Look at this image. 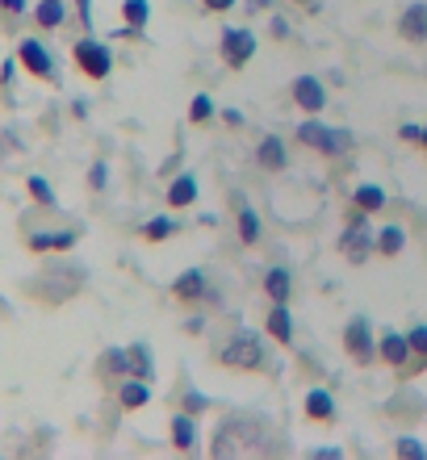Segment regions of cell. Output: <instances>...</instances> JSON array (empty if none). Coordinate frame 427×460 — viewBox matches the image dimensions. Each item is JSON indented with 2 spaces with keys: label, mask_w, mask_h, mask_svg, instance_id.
I'll return each mask as SVG.
<instances>
[{
  "label": "cell",
  "mask_w": 427,
  "mask_h": 460,
  "mask_svg": "<svg viewBox=\"0 0 427 460\" xmlns=\"http://www.w3.org/2000/svg\"><path fill=\"white\" fill-rule=\"evenodd\" d=\"M343 348H348V356H352L356 364H369L373 356H378V343H373V327H369V318L356 314L348 327H343Z\"/></svg>",
  "instance_id": "cell-7"
},
{
  "label": "cell",
  "mask_w": 427,
  "mask_h": 460,
  "mask_svg": "<svg viewBox=\"0 0 427 460\" xmlns=\"http://www.w3.org/2000/svg\"><path fill=\"white\" fill-rule=\"evenodd\" d=\"M239 239H244L247 247H256V243H260V218H256V209L239 206Z\"/></svg>",
  "instance_id": "cell-25"
},
{
  "label": "cell",
  "mask_w": 427,
  "mask_h": 460,
  "mask_svg": "<svg viewBox=\"0 0 427 460\" xmlns=\"http://www.w3.org/2000/svg\"><path fill=\"white\" fill-rule=\"evenodd\" d=\"M206 406H209V402L201 398V394H189V398H184V411H189V414H201Z\"/></svg>",
  "instance_id": "cell-34"
},
{
  "label": "cell",
  "mask_w": 427,
  "mask_h": 460,
  "mask_svg": "<svg viewBox=\"0 0 427 460\" xmlns=\"http://www.w3.org/2000/svg\"><path fill=\"white\" fill-rule=\"evenodd\" d=\"M72 63L85 80L101 84V80H110V72H113V50L105 47V42H97V38H80L72 47Z\"/></svg>",
  "instance_id": "cell-2"
},
{
  "label": "cell",
  "mask_w": 427,
  "mask_h": 460,
  "mask_svg": "<svg viewBox=\"0 0 427 460\" xmlns=\"http://www.w3.org/2000/svg\"><path fill=\"white\" fill-rule=\"evenodd\" d=\"M76 243H80V230H30L25 234V247L34 255H63L72 252Z\"/></svg>",
  "instance_id": "cell-8"
},
{
  "label": "cell",
  "mask_w": 427,
  "mask_h": 460,
  "mask_svg": "<svg viewBox=\"0 0 427 460\" xmlns=\"http://www.w3.org/2000/svg\"><path fill=\"white\" fill-rule=\"evenodd\" d=\"M122 17H126V30H130V34H138V30L147 25V17H151V4H147V0H126Z\"/></svg>",
  "instance_id": "cell-23"
},
{
  "label": "cell",
  "mask_w": 427,
  "mask_h": 460,
  "mask_svg": "<svg viewBox=\"0 0 427 460\" xmlns=\"http://www.w3.org/2000/svg\"><path fill=\"white\" fill-rule=\"evenodd\" d=\"M306 419H315V423H331L335 419V402H331L327 389H310L306 394Z\"/></svg>",
  "instance_id": "cell-17"
},
{
  "label": "cell",
  "mask_w": 427,
  "mask_h": 460,
  "mask_svg": "<svg viewBox=\"0 0 427 460\" xmlns=\"http://www.w3.org/2000/svg\"><path fill=\"white\" fill-rule=\"evenodd\" d=\"M394 452H398V456H427V448H423V444H415V439H398V444H394Z\"/></svg>",
  "instance_id": "cell-31"
},
{
  "label": "cell",
  "mask_w": 427,
  "mask_h": 460,
  "mask_svg": "<svg viewBox=\"0 0 427 460\" xmlns=\"http://www.w3.org/2000/svg\"><path fill=\"white\" fill-rule=\"evenodd\" d=\"M298 4H302L306 13H318V9H323V0H298Z\"/></svg>",
  "instance_id": "cell-39"
},
{
  "label": "cell",
  "mask_w": 427,
  "mask_h": 460,
  "mask_svg": "<svg viewBox=\"0 0 427 460\" xmlns=\"http://www.w3.org/2000/svg\"><path fill=\"white\" fill-rule=\"evenodd\" d=\"M264 331H269L277 343H285V348L293 343V318H289V310H285V302H272V314L264 318Z\"/></svg>",
  "instance_id": "cell-14"
},
{
  "label": "cell",
  "mask_w": 427,
  "mask_h": 460,
  "mask_svg": "<svg viewBox=\"0 0 427 460\" xmlns=\"http://www.w3.org/2000/svg\"><path fill=\"white\" fill-rule=\"evenodd\" d=\"M252 55H256V34L244 30V25H227V30H222V63H227L231 72H239V67L252 63Z\"/></svg>",
  "instance_id": "cell-5"
},
{
  "label": "cell",
  "mask_w": 427,
  "mask_h": 460,
  "mask_svg": "<svg viewBox=\"0 0 427 460\" xmlns=\"http://www.w3.org/2000/svg\"><path fill=\"white\" fill-rule=\"evenodd\" d=\"M17 67H22L17 59H4V67H0V88H4V93L13 88V75H17Z\"/></svg>",
  "instance_id": "cell-32"
},
{
  "label": "cell",
  "mask_w": 427,
  "mask_h": 460,
  "mask_svg": "<svg viewBox=\"0 0 427 460\" xmlns=\"http://www.w3.org/2000/svg\"><path fill=\"white\" fill-rule=\"evenodd\" d=\"M293 101H298L306 113H323L327 93H323V84H318L315 75H298V80H293Z\"/></svg>",
  "instance_id": "cell-11"
},
{
  "label": "cell",
  "mask_w": 427,
  "mask_h": 460,
  "mask_svg": "<svg viewBox=\"0 0 427 460\" xmlns=\"http://www.w3.org/2000/svg\"><path fill=\"white\" fill-rule=\"evenodd\" d=\"M118 402H122V411H143L147 402H151V385H147L143 376H126L122 385H118Z\"/></svg>",
  "instance_id": "cell-13"
},
{
  "label": "cell",
  "mask_w": 427,
  "mask_h": 460,
  "mask_svg": "<svg viewBox=\"0 0 427 460\" xmlns=\"http://www.w3.org/2000/svg\"><path fill=\"white\" fill-rule=\"evenodd\" d=\"M209 118H214V101H209V97H201V93H197V97H193V105H189V121H193V126H206Z\"/></svg>",
  "instance_id": "cell-29"
},
{
  "label": "cell",
  "mask_w": 427,
  "mask_h": 460,
  "mask_svg": "<svg viewBox=\"0 0 427 460\" xmlns=\"http://www.w3.org/2000/svg\"><path fill=\"white\" fill-rule=\"evenodd\" d=\"M25 189H30V201H34V206H47V209L59 206V201H55V193H50V184L42 181V176H30V181H25Z\"/></svg>",
  "instance_id": "cell-26"
},
{
  "label": "cell",
  "mask_w": 427,
  "mask_h": 460,
  "mask_svg": "<svg viewBox=\"0 0 427 460\" xmlns=\"http://www.w3.org/2000/svg\"><path fill=\"white\" fill-rule=\"evenodd\" d=\"M256 159H260V168L281 172V168H285V143L277 138V134H269V138L256 146Z\"/></svg>",
  "instance_id": "cell-19"
},
{
  "label": "cell",
  "mask_w": 427,
  "mask_h": 460,
  "mask_svg": "<svg viewBox=\"0 0 427 460\" xmlns=\"http://www.w3.org/2000/svg\"><path fill=\"white\" fill-rule=\"evenodd\" d=\"M406 340H411V360H415V368H423L427 364V327H415Z\"/></svg>",
  "instance_id": "cell-28"
},
{
  "label": "cell",
  "mask_w": 427,
  "mask_h": 460,
  "mask_svg": "<svg viewBox=\"0 0 427 460\" xmlns=\"http://www.w3.org/2000/svg\"><path fill=\"white\" fill-rule=\"evenodd\" d=\"M63 22H67L63 0H38V4H34V25H38V30H59Z\"/></svg>",
  "instance_id": "cell-16"
},
{
  "label": "cell",
  "mask_w": 427,
  "mask_h": 460,
  "mask_svg": "<svg viewBox=\"0 0 427 460\" xmlns=\"http://www.w3.org/2000/svg\"><path fill=\"white\" fill-rule=\"evenodd\" d=\"M398 38H406V42H427V4L423 0H415V4H406L403 17H398Z\"/></svg>",
  "instance_id": "cell-9"
},
{
  "label": "cell",
  "mask_w": 427,
  "mask_h": 460,
  "mask_svg": "<svg viewBox=\"0 0 427 460\" xmlns=\"http://www.w3.org/2000/svg\"><path fill=\"white\" fill-rule=\"evenodd\" d=\"M264 293H269V302H289V293H293L289 268H269L264 272Z\"/></svg>",
  "instance_id": "cell-18"
},
{
  "label": "cell",
  "mask_w": 427,
  "mask_h": 460,
  "mask_svg": "<svg viewBox=\"0 0 427 460\" xmlns=\"http://www.w3.org/2000/svg\"><path fill=\"white\" fill-rule=\"evenodd\" d=\"M340 252L348 264H365L369 252H373V230H369V214L365 209L352 206V222H348V230H343L340 239Z\"/></svg>",
  "instance_id": "cell-3"
},
{
  "label": "cell",
  "mask_w": 427,
  "mask_h": 460,
  "mask_svg": "<svg viewBox=\"0 0 427 460\" xmlns=\"http://www.w3.org/2000/svg\"><path fill=\"white\" fill-rule=\"evenodd\" d=\"M218 364L222 368H239V373H264L269 356H264L260 335H252V331H235L231 340L218 348Z\"/></svg>",
  "instance_id": "cell-1"
},
{
  "label": "cell",
  "mask_w": 427,
  "mask_h": 460,
  "mask_svg": "<svg viewBox=\"0 0 427 460\" xmlns=\"http://www.w3.org/2000/svg\"><path fill=\"white\" fill-rule=\"evenodd\" d=\"M22 13H25V0H0V25H4V30H13L9 22H17Z\"/></svg>",
  "instance_id": "cell-30"
},
{
  "label": "cell",
  "mask_w": 427,
  "mask_h": 460,
  "mask_svg": "<svg viewBox=\"0 0 427 460\" xmlns=\"http://www.w3.org/2000/svg\"><path fill=\"white\" fill-rule=\"evenodd\" d=\"M298 143L310 146V151H318V155H335V151H348V146H352V138L310 118V121H302V126H298Z\"/></svg>",
  "instance_id": "cell-4"
},
{
  "label": "cell",
  "mask_w": 427,
  "mask_h": 460,
  "mask_svg": "<svg viewBox=\"0 0 427 460\" xmlns=\"http://www.w3.org/2000/svg\"><path fill=\"white\" fill-rule=\"evenodd\" d=\"M406 138V143H419V138H423V126H415V121H406L403 130H398Z\"/></svg>",
  "instance_id": "cell-35"
},
{
  "label": "cell",
  "mask_w": 427,
  "mask_h": 460,
  "mask_svg": "<svg viewBox=\"0 0 427 460\" xmlns=\"http://www.w3.org/2000/svg\"><path fill=\"white\" fill-rule=\"evenodd\" d=\"M419 143H423V146H427V121H423V138H419Z\"/></svg>",
  "instance_id": "cell-40"
},
{
  "label": "cell",
  "mask_w": 427,
  "mask_h": 460,
  "mask_svg": "<svg viewBox=\"0 0 427 460\" xmlns=\"http://www.w3.org/2000/svg\"><path fill=\"white\" fill-rule=\"evenodd\" d=\"M17 63H22L25 72L34 75V80H59V72H55V59H50V50L38 42V38H22V47H17Z\"/></svg>",
  "instance_id": "cell-6"
},
{
  "label": "cell",
  "mask_w": 427,
  "mask_h": 460,
  "mask_svg": "<svg viewBox=\"0 0 427 460\" xmlns=\"http://www.w3.org/2000/svg\"><path fill=\"white\" fill-rule=\"evenodd\" d=\"M193 197H197V181L189 176V172H184V176H176V181L168 184V206L181 209V206H189Z\"/></svg>",
  "instance_id": "cell-20"
},
{
  "label": "cell",
  "mask_w": 427,
  "mask_h": 460,
  "mask_svg": "<svg viewBox=\"0 0 427 460\" xmlns=\"http://www.w3.org/2000/svg\"><path fill=\"white\" fill-rule=\"evenodd\" d=\"M206 4V13H227V9H235V0H201Z\"/></svg>",
  "instance_id": "cell-37"
},
{
  "label": "cell",
  "mask_w": 427,
  "mask_h": 460,
  "mask_svg": "<svg viewBox=\"0 0 427 460\" xmlns=\"http://www.w3.org/2000/svg\"><path fill=\"white\" fill-rule=\"evenodd\" d=\"M172 234H176V222H172V218H151L143 226V239L147 243H164V239H172Z\"/></svg>",
  "instance_id": "cell-27"
},
{
  "label": "cell",
  "mask_w": 427,
  "mask_h": 460,
  "mask_svg": "<svg viewBox=\"0 0 427 460\" xmlns=\"http://www.w3.org/2000/svg\"><path fill=\"white\" fill-rule=\"evenodd\" d=\"M378 356L390 364V368H403V364L411 360V340H406V335H398V331H386V335H381V343H378Z\"/></svg>",
  "instance_id": "cell-12"
},
{
  "label": "cell",
  "mask_w": 427,
  "mask_h": 460,
  "mask_svg": "<svg viewBox=\"0 0 427 460\" xmlns=\"http://www.w3.org/2000/svg\"><path fill=\"white\" fill-rule=\"evenodd\" d=\"M126 368H130V376H143V381H151V351L143 348V343H135V348H126Z\"/></svg>",
  "instance_id": "cell-21"
},
{
  "label": "cell",
  "mask_w": 427,
  "mask_h": 460,
  "mask_svg": "<svg viewBox=\"0 0 427 460\" xmlns=\"http://www.w3.org/2000/svg\"><path fill=\"white\" fill-rule=\"evenodd\" d=\"M406 247V234H403V226H386L381 230V239H378V252L386 255V260H394V255Z\"/></svg>",
  "instance_id": "cell-24"
},
{
  "label": "cell",
  "mask_w": 427,
  "mask_h": 460,
  "mask_svg": "<svg viewBox=\"0 0 427 460\" xmlns=\"http://www.w3.org/2000/svg\"><path fill=\"white\" fill-rule=\"evenodd\" d=\"M88 184H93V189H105V164H93V168H88Z\"/></svg>",
  "instance_id": "cell-33"
},
{
  "label": "cell",
  "mask_w": 427,
  "mask_h": 460,
  "mask_svg": "<svg viewBox=\"0 0 427 460\" xmlns=\"http://www.w3.org/2000/svg\"><path fill=\"white\" fill-rule=\"evenodd\" d=\"M172 448L176 452H193L197 448V423H193V414L189 411L172 419Z\"/></svg>",
  "instance_id": "cell-15"
},
{
  "label": "cell",
  "mask_w": 427,
  "mask_h": 460,
  "mask_svg": "<svg viewBox=\"0 0 427 460\" xmlns=\"http://www.w3.org/2000/svg\"><path fill=\"white\" fill-rule=\"evenodd\" d=\"M76 13H80V25H93V0H76Z\"/></svg>",
  "instance_id": "cell-36"
},
{
  "label": "cell",
  "mask_w": 427,
  "mask_h": 460,
  "mask_svg": "<svg viewBox=\"0 0 427 460\" xmlns=\"http://www.w3.org/2000/svg\"><path fill=\"white\" fill-rule=\"evenodd\" d=\"M222 118H227V126H235V130L244 126V113H239V110H227V113H222Z\"/></svg>",
  "instance_id": "cell-38"
},
{
  "label": "cell",
  "mask_w": 427,
  "mask_h": 460,
  "mask_svg": "<svg viewBox=\"0 0 427 460\" xmlns=\"http://www.w3.org/2000/svg\"><path fill=\"white\" fill-rule=\"evenodd\" d=\"M172 297H176V302H201V297H206V272H201V268H184L181 277L172 280Z\"/></svg>",
  "instance_id": "cell-10"
},
{
  "label": "cell",
  "mask_w": 427,
  "mask_h": 460,
  "mask_svg": "<svg viewBox=\"0 0 427 460\" xmlns=\"http://www.w3.org/2000/svg\"><path fill=\"white\" fill-rule=\"evenodd\" d=\"M352 206L365 209V214H378V209L386 206V193H381L378 184H360V189H356V197H352Z\"/></svg>",
  "instance_id": "cell-22"
}]
</instances>
